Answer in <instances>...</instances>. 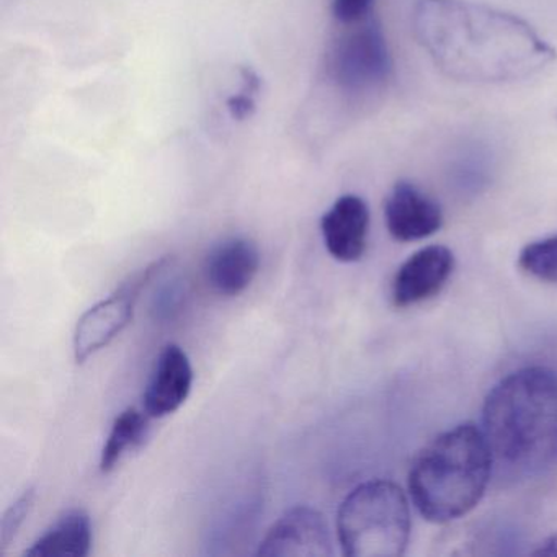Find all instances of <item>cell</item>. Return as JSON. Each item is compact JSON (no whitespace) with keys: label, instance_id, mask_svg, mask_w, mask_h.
I'll return each instance as SVG.
<instances>
[{"label":"cell","instance_id":"6da1fadb","mask_svg":"<svg viewBox=\"0 0 557 557\" xmlns=\"http://www.w3.org/2000/svg\"><path fill=\"white\" fill-rule=\"evenodd\" d=\"M412 28L440 73L458 83H518L557 58L523 18L469 0H416Z\"/></svg>","mask_w":557,"mask_h":557},{"label":"cell","instance_id":"7a4b0ae2","mask_svg":"<svg viewBox=\"0 0 557 557\" xmlns=\"http://www.w3.org/2000/svg\"><path fill=\"white\" fill-rule=\"evenodd\" d=\"M482 425L492 458L508 471L531 474L556 461V371L521 368L498 381L485 399Z\"/></svg>","mask_w":557,"mask_h":557},{"label":"cell","instance_id":"3957f363","mask_svg":"<svg viewBox=\"0 0 557 557\" xmlns=\"http://www.w3.org/2000/svg\"><path fill=\"white\" fill-rule=\"evenodd\" d=\"M492 451L474 423L446 430L417 455L409 491L423 518L446 523L469 513L481 500L492 472Z\"/></svg>","mask_w":557,"mask_h":557},{"label":"cell","instance_id":"277c9868","mask_svg":"<svg viewBox=\"0 0 557 557\" xmlns=\"http://www.w3.org/2000/svg\"><path fill=\"white\" fill-rule=\"evenodd\" d=\"M337 533L348 557H399L410 536L409 502L391 481H368L342 502Z\"/></svg>","mask_w":557,"mask_h":557},{"label":"cell","instance_id":"5b68a950","mask_svg":"<svg viewBox=\"0 0 557 557\" xmlns=\"http://www.w3.org/2000/svg\"><path fill=\"white\" fill-rule=\"evenodd\" d=\"M325 74L335 90L348 100L368 99L387 86L393 74V58L376 18L350 25L331 45Z\"/></svg>","mask_w":557,"mask_h":557},{"label":"cell","instance_id":"8992f818","mask_svg":"<svg viewBox=\"0 0 557 557\" xmlns=\"http://www.w3.org/2000/svg\"><path fill=\"white\" fill-rule=\"evenodd\" d=\"M331 531L321 511L299 505L286 511L260 541L257 556H332Z\"/></svg>","mask_w":557,"mask_h":557},{"label":"cell","instance_id":"52a82bcc","mask_svg":"<svg viewBox=\"0 0 557 557\" xmlns=\"http://www.w3.org/2000/svg\"><path fill=\"white\" fill-rule=\"evenodd\" d=\"M194 384V368L184 348L165 345L156 360L143 394V410L151 419H162L181 409Z\"/></svg>","mask_w":557,"mask_h":557},{"label":"cell","instance_id":"ba28073f","mask_svg":"<svg viewBox=\"0 0 557 557\" xmlns=\"http://www.w3.org/2000/svg\"><path fill=\"white\" fill-rule=\"evenodd\" d=\"M387 231L400 243L425 239L442 227L440 205L407 181L397 182L384 203Z\"/></svg>","mask_w":557,"mask_h":557},{"label":"cell","instance_id":"9c48e42d","mask_svg":"<svg viewBox=\"0 0 557 557\" xmlns=\"http://www.w3.org/2000/svg\"><path fill=\"white\" fill-rule=\"evenodd\" d=\"M136 299L138 295L120 285L112 296L84 312L74 331V357L77 363H84L102 350L129 324Z\"/></svg>","mask_w":557,"mask_h":557},{"label":"cell","instance_id":"30bf717a","mask_svg":"<svg viewBox=\"0 0 557 557\" xmlns=\"http://www.w3.org/2000/svg\"><path fill=\"white\" fill-rule=\"evenodd\" d=\"M453 267L451 250L443 246L423 247L397 270L393 282L394 305L406 308L432 298L448 282Z\"/></svg>","mask_w":557,"mask_h":557},{"label":"cell","instance_id":"8fae6325","mask_svg":"<svg viewBox=\"0 0 557 557\" xmlns=\"http://www.w3.org/2000/svg\"><path fill=\"white\" fill-rule=\"evenodd\" d=\"M260 269V250L247 237H227L205 260V278L220 296L233 298L249 288Z\"/></svg>","mask_w":557,"mask_h":557},{"label":"cell","instance_id":"7c38bea8","mask_svg":"<svg viewBox=\"0 0 557 557\" xmlns=\"http://www.w3.org/2000/svg\"><path fill=\"white\" fill-rule=\"evenodd\" d=\"M325 249L338 262H357L367 250L370 210L358 195H344L321 220Z\"/></svg>","mask_w":557,"mask_h":557},{"label":"cell","instance_id":"4fadbf2b","mask_svg":"<svg viewBox=\"0 0 557 557\" xmlns=\"http://www.w3.org/2000/svg\"><path fill=\"white\" fill-rule=\"evenodd\" d=\"M90 547L89 513L84 508H70L25 550V557H86Z\"/></svg>","mask_w":557,"mask_h":557},{"label":"cell","instance_id":"5bb4252c","mask_svg":"<svg viewBox=\"0 0 557 557\" xmlns=\"http://www.w3.org/2000/svg\"><path fill=\"white\" fill-rule=\"evenodd\" d=\"M149 419L151 417L145 410L136 407H129L116 417L100 455V471L106 474L113 471L129 451L145 443L149 432Z\"/></svg>","mask_w":557,"mask_h":557},{"label":"cell","instance_id":"9a60e30c","mask_svg":"<svg viewBox=\"0 0 557 557\" xmlns=\"http://www.w3.org/2000/svg\"><path fill=\"white\" fill-rule=\"evenodd\" d=\"M518 265L534 278L557 283V236L528 244L518 257Z\"/></svg>","mask_w":557,"mask_h":557},{"label":"cell","instance_id":"2e32d148","mask_svg":"<svg viewBox=\"0 0 557 557\" xmlns=\"http://www.w3.org/2000/svg\"><path fill=\"white\" fill-rule=\"evenodd\" d=\"M240 79H243V86H240L239 92L231 96L226 106L231 116L243 122V120L250 119L256 112V99L260 92V77L250 67H243Z\"/></svg>","mask_w":557,"mask_h":557},{"label":"cell","instance_id":"e0dca14e","mask_svg":"<svg viewBox=\"0 0 557 557\" xmlns=\"http://www.w3.org/2000/svg\"><path fill=\"white\" fill-rule=\"evenodd\" d=\"M35 497L37 492L34 487L27 488L21 497L15 500V504L11 505L8 511H5L4 518H2V524H0V550L5 553L12 541L17 536L21 531L22 524L25 523V518L30 513L34 508Z\"/></svg>","mask_w":557,"mask_h":557},{"label":"cell","instance_id":"ac0fdd59","mask_svg":"<svg viewBox=\"0 0 557 557\" xmlns=\"http://www.w3.org/2000/svg\"><path fill=\"white\" fill-rule=\"evenodd\" d=\"M374 0H332V15L344 27L361 24L371 17Z\"/></svg>","mask_w":557,"mask_h":557},{"label":"cell","instance_id":"d6986e66","mask_svg":"<svg viewBox=\"0 0 557 557\" xmlns=\"http://www.w3.org/2000/svg\"><path fill=\"white\" fill-rule=\"evenodd\" d=\"M537 554H557V536L553 537L546 546L541 547V550H537Z\"/></svg>","mask_w":557,"mask_h":557}]
</instances>
